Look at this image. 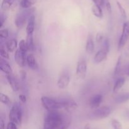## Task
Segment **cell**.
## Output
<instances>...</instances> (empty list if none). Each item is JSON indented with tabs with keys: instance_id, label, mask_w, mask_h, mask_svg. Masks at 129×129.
Listing matches in <instances>:
<instances>
[{
	"instance_id": "cell-1",
	"label": "cell",
	"mask_w": 129,
	"mask_h": 129,
	"mask_svg": "<svg viewBox=\"0 0 129 129\" xmlns=\"http://www.w3.org/2000/svg\"><path fill=\"white\" fill-rule=\"evenodd\" d=\"M60 110L47 112L44 118V129H66L69 127L71 122L69 115Z\"/></svg>"
},
{
	"instance_id": "cell-2",
	"label": "cell",
	"mask_w": 129,
	"mask_h": 129,
	"mask_svg": "<svg viewBox=\"0 0 129 129\" xmlns=\"http://www.w3.org/2000/svg\"><path fill=\"white\" fill-rule=\"evenodd\" d=\"M35 11V8L24 9L23 11H20L17 14L15 20V24L18 29H21L25 26L27 20L33 15Z\"/></svg>"
},
{
	"instance_id": "cell-3",
	"label": "cell",
	"mask_w": 129,
	"mask_h": 129,
	"mask_svg": "<svg viewBox=\"0 0 129 129\" xmlns=\"http://www.w3.org/2000/svg\"><path fill=\"white\" fill-rule=\"evenodd\" d=\"M41 102L43 107L48 112L62 110L61 103L59 100H56L48 96H42L41 98Z\"/></svg>"
},
{
	"instance_id": "cell-4",
	"label": "cell",
	"mask_w": 129,
	"mask_h": 129,
	"mask_svg": "<svg viewBox=\"0 0 129 129\" xmlns=\"http://www.w3.org/2000/svg\"><path fill=\"white\" fill-rule=\"evenodd\" d=\"M10 122H12L17 125H20L22 122V110L18 104L13 105L9 113Z\"/></svg>"
},
{
	"instance_id": "cell-5",
	"label": "cell",
	"mask_w": 129,
	"mask_h": 129,
	"mask_svg": "<svg viewBox=\"0 0 129 129\" xmlns=\"http://www.w3.org/2000/svg\"><path fill=\"white\" fill-rule=\"evenodd\" d=\"M112 113V108L108 106L98 107L91 113L90 118L94 120H100L108 117Z\"/></svg>"
},
{
	"instance_id": "cell-6",
	"label": "cell",
	"mask_w": 129,
	"mask_h": 129,
	"mask_svg": "<svg viewBox=\"0 0 129 129\" xmlns=\"http://www.w3.org/2000/svg\"><path fill=\"white\" fill-rule=\"evenodd\" d=\"M129 39V21L124 23L122 28V32L118 44V50L122 49L125 45Z\"/></svg>"
},
{
	"instance_id": "cell-7",
	"label": "cell",
	"mask_w": 129,
	"mask_h": 129,
	"mask_svg": "<svg viewBox=\"0 0 129 129\" xmlns=\"http://www.w3.org/2000/svg\"><path fill=\"white\" fill-rule=\"evenodd\" d=\"M70 83V77L69 73L66 71H63L59 76L57 80V86L60 89H65Z\"/></svg>"
},
{
	"instance_id": "cell-8",
	"label": "cell",
	"mask_w": 129,
	"mask_h": 129,
	"mask_svg": "<svg viewBox=\"0 0 129 129\" xmlns=\"http://www.w3.org/2000/svg\"><path fill=\"white\" fill-rule=\"evenodd\" d=\"M87 63L84 59H81L78 61L76 67V74L80 79H84L86 75Z\"/></svg>"
},
{
	"instance_id": "cell-9",
	"label": "cell",
	"mask_w": 129,
	"mask_h": 129,
	"mask_svg": "<svg viewBox=\"0 0 129 129\" xmlns=\"http://www.w3.org/2000/svg\"><path fill=\"white\" fill-rule=\"evenodd\" d=\"M59 100L60 101V103H61L62 109L68 110L76 108L77 107H78V105H77L76 102L74 100L71 99V98H60Z\"/></svg>"
},
{
	"instance_id": "cell-10",
	"label": "cell",
	"mask_w": 129,
	"mask_h": 129,
	"mask_svg": "<svg viewBox=\"0 0 129 129\" xmlns=\"http://www.w3.org/2000/svg\"><path fill=\"white\" fill-rule=\"evenodd\" d=\"M26 53L21 51L20 49H17L15 54V60L16 64L20 67H24L26 62Z\"/></svg>"
},
{
	"instance_id": "cell-11",
	"label": "cell",
	"mask_w": 129,
	"mask_h": 129,
	"mask_svg": "<svg viewBox=\"0 0 129 129\" xmlns=\"http://www.w3.org/2000/svg\"><path fill=\"white\" fill-rule=\"evenodd\" d=\"M6 78H7L8 81V83L10 84L13 91L15 92L19 91V89H20V84H19V83L16 77L13 75V74H7Z\"/></svg>"
},
{
	"instance_id": "cell-12",
	"label": "cell",
	"mask_w": 129,
	"mask_h": 129,
	"mask_svg": "<svg viewBox=\"0 0 129 129\" xmlns=\"http://www.w3.org/2000/svg\"><path fill=\"white\" fill-rule=\"evenodd\" d=\"M103 101V96L100 94H97L93 96L89 100V105L93 109L98 108Z\"/></svg>"
},
{
	"instance_id": "cell-13",
	"label": "cell",
	"mask_w": 129,
	"mask_h": 129,
	"mask_svg": "<svg viewBox=\"0 0 129 129\" xmlns=\"http://www.w3.org/2000/svg\"><path fill=\"white\" fill-rule=\"evenodd\" d=\"M108 54V52H107L105 50H103V49L100 50L94 55V62L95 63H96V64H99V63L104 61V60H105L107 59Z\"/></svg>"
},
{
	"instance_id": "cell-14",
	"label": "cell",
	"mask_w": 129,
	"mask_h": 129,
	"mask_svg": "<svg viewBox=\"0 0 129 129\" xmlns=\"http://www.w3.org/2000/svg\"><path fill=\"white\" fill-rule=\"evenodd\" d=\"M26 63L30 69L32 70H37L39 69V65L37 62L35 56L33 54H30L26 56Z\"/></svg>"
},
{
	"instance_id": "cell-15",
	"label": "cell",
	"mask_w": 129,
	"mask_h": 129,
	"mask_svg": "<svg viewBox=\"0 0 129 129\" xmlns=\"http://www.w3.org/2000/svg\"><path fill=\"white\" fill-rule=\"evenodd\" d=\"M0 69L1 71L7 75V74H12V69L9 63L6 62L5 59L1 57L0 59Z\"/></svg>"
},
{
	"instance_id": "cell-16",
	"label": "cell",
	"mask_w": 129,
	"mask_h": 129,
	"mask_svg": "<svg viewBox=\"0 0 129 129\" xmlns=\"http://www.w3.org/2000/svg\"><path fill=\"white\" fill-rule=\"evenodd\" d=\"M86 50L89 54H93L94 50V43L93 41V37L91 34H89L87 39L86 44Z\"/></svg>"
},
{
	"instance_id": "cell-17",
	"label": "cell",
	"mask_w": 129,
	"mask_h": 129,
	"mask_svg": "<svg viewBox=\"0 0 129 129\" xmlns=\"http://www.w3.org/2000/svg\"><path fill=\"white\" fill-rule=\"evenodd\" d=\"M35 16H34V15H32L30 18H29L28 20V24L26 28V34H31L34 33V29H35Z\"/></svg>"
},
{
	"instance_id": "cell-18",
	"label": "cell",
	"mask_w": 129,
	"mask_h": 129,
	"mask_svg": "<svg viewBox=\"0 0 129 129\" xmlns=\"http://www.w3.org/2000/svg\"><path fill=\"white\" fill-rule=\"evenodd\" d=\"M16 0H3L1 8L3 11H7L13 7Z\"/></svg>"
},
{
	"instance_id": "cell-19",
	"label": "cell",
	"mask_w": 129,
	"mask_h": 129,
	"mask_svg": "<svg viewBox=\"0 0 129 129\" xmlns=\"http://www.w3.org/2000/svg\"><path fill=\"white\" fill-rule=\"evenodd\" d=\"M129 100V92L127 93H123L122 94H120L117 95V96L115 98V103H118V104H121V103H123L125 102H128Z\"/></svg>"
},
{
	"instance_id": "cell-20",
	"label": "cell",
	"mask_w": 129,
	"mask_h": 129,
	"mask_svg": "<svg viewBox=\"0 0 129 129\" xmlns=\"http://www.w3.org/2000/svg\"><path fill=\"white\" fill-rule=\"evenodd\" d=\"M125 83V79L124 78L121 77V78H118L117 80L115 81V83L114 86H113V93H117V92H118L123 86Z\"/></svg>"
},
{
	"instance_id": "cell-21",
	"label": "cell",
	"mask_w": 129,
	"mask_h": 129,
	"mask_svg": "<svg viewBox=\"0 0 129 129\" xmlns=\"http://www.w3.org/2000/svg\"><path fill=\"white\" fill-rule=\"evenodd\" d=\"M91 10L92 13H93V14L96 16V17L98 18H103V11H102V9L100 6L94 4V5H93V6H92Z\"/></svg>"
},
{
	"instance_id": "cell-22",
	"label": "cell",
	"mask_w": 129,
	"mask_h": 129,
	"mask_svg": "<svg viewBox=\"0 0 129 129\" xmlns=\"http://www.w3.org/2000/svg\"><path fill=\"white\" fill-rule=\"evenodd\" d=\"M6 47L8 52H12L16 50L17 47V41L15 39H10L6 43Z\"/></svg>"
},
{
	"instance_id": "cell-23",
	"label": "cell",
	"mask_w": 129,
	"mask_h": 129,
	"mask_svg": "<svg viewBox=\"0 0 129 129\" xmlns=\"http://www.w3.org/2000/svg\"><path fill=\"white\" fill-rule=\"evenodd\" d=\"M26 43L27 45L28 50L33 51L34 49V38H33V34H27L26 39Z\"/></svg>"
},
{
	"instance_id": "cell-24",
	"label": "cell",
	"mask_w": 129,
	"mask_h": 129,
	"mask_svg": "<svg viewBox=\"0 0 129 129\" xmlns=\"http://www.w3.org/2000/svg\"><path fill=\"white\" fill-rule=\"evenodd\" d=\"M35 1L36 0H21L20 5L23 9L30 8L32 5L35 3Z\"/></svg>"
},
{
	"instance_id": "cell-25",
	"label": "cell",
	"mask_w": 129,
	"mask_h": 129,
	"mask_svg": "<svg viewBox=\"0 0 129 129\" xmlns=\"http://www.w3.org/2000/svg\"><path fill=\"white\" fill-rule=\"evenodd\" d=\"M121 64H122V57H121V56H119V57L118 58V60H117V63H116L115 68L114 69V75L115 76H118L120 73Z\"/></svg>"
},
{
	"instance_id": "cell-26",
	"label": "cell",
	"mask_w": 129,
	"mask_h": 129,
	"mask_svg": "<svg viewBox=\"0 0 129 129\" xmlns=\"http://www.w3.org/2000/svg\"><path fill=\"white\" fill-rule=\"evenodd\" d=\"M8 51V50L6 49V47L5 48V46H3V45L0 46V55H1V57L5 59H8L10 57H9V54Z\"/></svg>"
},
{
	"instance_id": "cell-27",
	"label": "cell",
	"mask_w": 129,
	"mask_h": 129,
	"mask_svg": "<svg viewBox=\"0 0 129 129\" xmlns=\"http://www.w3.org/2000/svg\"><path fill=\"white\" fill-rule=\"evenodd\" d=\"M0 100H1V103L5 105H7L11 103V100H10V98L7 95L2 93H0Z\"/></svg>"
},
{
	"instance_id": "cell-28",
	"label": "cell",
	"mask_w": 129,
	"mask_h": 129,
	"mask_svg": "<svg viewBox=\"0 0 129 129\" xmlns=\"http://www.w3.org/2000/svg\"><path fill=\"white\" fill-rule=\"evenodd\" d=\"M18 46H19V49L21 50V51L24 52L25 53H26L27 52V51H28V48L27 45H26V42H25L24 40H20V42H19Z\"/></svg>"
},
{
	"instance_id": "cell-29",
	"label": "cell",
	"mask_w": 129,
	"mask_h": 129,
	"mask_svg": "<svg viewBox=\"0 0 129 129\" xmlns=\"http://www.w3.org/2000/svg\"><path fill=\"white\" fill-rule=\"evenodd\" d=\"M110 40L108 39H105L103 42V45H102V49L105 50L107 52H109L110 51Z\"/></svg>"
},
{
	"instance_id": "cell-30",
	"label": "cell",
	"mask_w": 129,
	"mask_h": 129,
	"mask_svg": "<svg viewBox=\"0 0 129 129\" xmlns=\"http://www.w3.org/2000/svg\"><path fill=\"white\" fill-rule=\"evenodd\" d=\"M111 123L113 129H122V124L118 120L113 119L111 122Z\"/></svg>"
},
{
	"instance_id": "cell-31",
	"label": "cell",
	"mask_w": 129,
	"mask_h": 129,
	"mask_svg": "<svg viewBox=\"0 0 129 129\" xmlns=\"http://www.w3.org/2000/svg\"><path fill=\"white\" fill-rule=\"evenodd\" d=\"M117 6H118V10H119L120 11V13L121 16H122L123 18H127V15H126V11L125 10L124 8H123V6L121 5L120 3H119L118 1H117Z\"/></svg>"
},
{
	"instance_id": "cell-32",
	"label": "cell",
	"mask_w": 129,
	"mask_h": 129,
	"mask_svg": "<svg viewBox=\"0 0 129 129\" xmlns=\"http://www.w3.org/2000/svg\"><path fill=\"white\" fill-rule=\"evenodd\" d=\"M9 36V31L7 28L1 29L0 30V37L1 39H7Z\"/></svg>"
},
{
	"instance_id": "cell-33",
	"label": "cell",
	"mask_w": 129,
	"mask_h": 129,
	"mask_svg": "<svg viewBox=\"0 0 129 129\" xmlns=\"http://www.w3.org/2000/svg\"><path fill=\"white\" fill-rule=\"evenodd\" d=\"M6 129H18L17 125L12 122H10L8 123Z\"/></svg>"
},
{
	"instance_id": "cell-34",
	"label": "cell",
	"mask_w": 129,
	"mask_h": 129,
	"mask_svg": "<svg viewBox=\"0 0 129 129\" xmlns=\"http://www.w3.org/2000/svg\"><path fill=\"white\" fill-rule=\"evenodd\" d=\"M103 35L102 33L98 32V34H96V40L98 43H100L103 40Z\"/></svg>"
},
{
	"instance_id": "cell-35",
	"label": "cell",
	"mask_w": 129,
	"mask_h": 129,
	"mask_svg": "<svg viewBox=\"0 0 129 129\" xmlns=\"http://www.w3.org/2000/svg\"><path fill=\"white\" fill-rule=\"evenodd\" d=\"M95 5L102 6L104 5V0H91Z\"/></svg>"
},
{
	"instance_id": "cell-36",
	"label": "cell",
	"mask_w": 129,
	"mask_h": 129,
	"mask_svg": "<svg viewBox=\"0 0 129 129\" xmlns=\"http://www.w3.org/2000/svg\"><path fill=\"white\" fill-rule=\"evenodd\" d=\"M18 98H19V100H20V102H22V103H26V97L25 94H20L18 96Z\"/></svg>"
},
{
	"instance_id": "cell-37",
	"label": "cell",
	"mask_w": 129,
	"mask_h": 129,
	"mask_svg": "<svg viewBox=\"0 0 129 129\" xmlns=\"http://www.w3.org/2000/svg\"><path fill=\"white\" fill-rule=\"evenodd\" d=\"M6 17H7V16L4 15L3 13H1V17H0V19H1V27H2L4 23H5V20H6Z\"/></svg>"
},
{
	"instance_id": "cell-38",
	"label": "cell",
	"mask_w": 129,
	"mask_h": 129,
	"mask_svg": "<svg viewBox=\"0 0 129 129\" xmlns=\"http://www.w3.org/2000/svg\"><path fill=\"white\" fill-rule=\"evenodd\" d=\"M106 8H107L108 12L109 13H111V12H112V6H111V4L109 2H107L106 3Z\"/></svg>"
},
{
	"instance_id": "cell-39",
	"label": "cell",
	"mask_w": 129,
	"mask_h": 129,
	"mask_svg": "<svg viewBox=\"0 0 129 129\" xmlns=\"http://www.w3.org/2000/svg\"><path fill=\"white\" fill-rule=\"evenodd\" d=\"M20 73L21 74V78L23 80H25L26 79V72L23 70H21Z\"/></svg>"
},
{
	"instance_id": "cell-40",
	"label": "cell",
	"mask_w": 129,
	"mask_h": 129,
	"mask_svg": "<svg viewBox=\"0 0 129 129\" xmlns=\"http://www.w3.org/2000/svg\"><path fill=\"white\" fill-rule=\"evenodd\" d=\"M0 129H5V122L2 118H1L0 119Z\"/></svg>"
},
{
	"instance_id": "cell-41",
	"label": "cell",
	"mask_w": 129,
	"mask_h": 129,
	"mask_svg": "<svg viewBox=\"0 0 129 129\" xmlns=\"http://www.w3.org/2000/svg\"><path fill=\"white\" fill-rule=\"evenodd\" d=\"M125 73H126V74H127V76H129V65L127 67V68H126Z\"/></svg>"
}]
</instances>
